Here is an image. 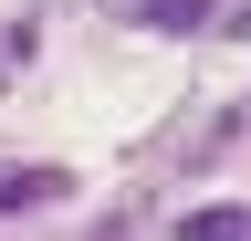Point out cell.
<instances>
[{"label":"cell","instance_id":"1","mask_svg":"<svg viewBox=\"0 0 251 241\" xmlns=\"http://www.w3.org/2000/svg\"><path fill=\"white\" fill-rule=\"evenodd\" d=\"M74 199V168L31 158V168H0V220H21V210H63Z\"/></svg>","mask_w":251,"mask_h":241},{"label":"cell","instance_id":"2","mask_svg":"<svg viewBox=\"0 0 251 241\" xmlns=\"http://www.w3.org/2000/svg\"><path fill=\"white\" fill-rule=\"evenodd\" d=\"M115 21H136V32H168V42H188V32H209V0H115Z\"/></svg>","mask_w":251,"mask_h":241},{"label":"cell","instance_id":"3","mask_svg":"<svg viewBox=\"0 0 251 241\" xmlns=\"http://www.w3.org/2000/svg\"><path fill=\"white\" fill-rule=\"evenodd\" d=\"M168 231L178 241H251V199H199V210H178Z\"/></svg>","mask_w":251,"mask_h":241}]
</instances>
